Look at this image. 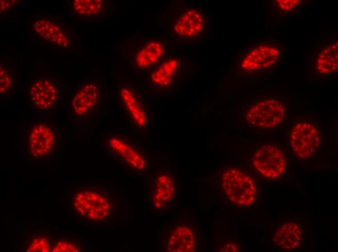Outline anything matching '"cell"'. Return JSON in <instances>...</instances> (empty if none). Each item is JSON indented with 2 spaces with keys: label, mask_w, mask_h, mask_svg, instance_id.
Listing matches in <instances>:
<instances>
[{
  "label": "cell",
  "mask_w": 338,
  "mask_h": 252,
  "mask_svg": "<svg viewBox=\"0 0 338 252\" xmlns=\"http://www.w3.org/2000/svg\"><path fill=\"white\" fill-rule=\"evenodd\" d=\"M320 138L317 129L312 125L298 123L292 128L290 135V144L294 153L301 159L311 156L317 150Z\"/></svg>",
  "instance_id": "cell-10"
},
{
  "label": "cell",
  "mask_w": 338,
  "mask_h": 252,
  "mask_svg": "<svg viewBox=\"0 0 338 252\" xmlns=\"http://www.w3.org/2000/svg\"><path fill=\"white\" fill-rule=\"evenodd\" d=\"M104 142L108 153L127 168L135 171H141L145 168L146 160L143 153L129 137L120 133H108L104 137Z\"/></svg>",
  "instance_id": "cell-7"
},
{
  "label": "cell",
  "mask_w": 338,
  "mask_h": 252,
  "mask_svg": "<svg viewBox=\"0 0 338 252\" xmlns=\"http://www.w3.org/2000/svg\"><path fill=\"white\" fill-rule=\"evenodd\" d=\"M54 238L48 234L37 232L25 238L22 251L27 252H51Z\"/></svg>",
  "instance_id": "cell-21"
},
{
  "label": "cell",
  "mask_w": 338,
  "mask_h": 252,
  "mask_svg": "<svg viewBox=\"0 0 338 252\" xmlns=\"http://www.w3.org/2000/svg\"><path fill=\"white\" fill-rule=\"evenodd\" d=\"M317 68L323 74H330L338 69V42L326 46L317 58Z\"/></svg>",
  "instance_id": "cell-19"
},
{
  "label": "cell",
  "mask_w": 338,
  "mask_h": 252,
  "mask_svg": "<svg viewBox=\"0 0 338 252\" xmlns=\"http://www.w3.org/2000/svg\"><path fill=\"white\" fill-rule=\"evenodd\" d=\"M219 251L220 252H239V249L234 243H229L224 245Z\"/></svg>",
  "instance_id": "cell-26"
},
{
  "label": "cell",
  "mask_w": 338,
  "mask_h": 252,
  "mask_svg": "<svg viewBox=\"0 0 338 252\" xmlns=\"http://www.w3.org/2000/svg\"><path fill=\"white\" fill-rule=\"evenodd\" d=\"M69 2V9L76 16L84 17L94 16L102 10L101 0H74Z\"/></svg>",
  "instance_id": "cell-22"
},
{
  "label": "cell",
  "mask_w": 338,
  "mask_h": 252,
  "mask_svg": "<svg viewBox=\"0 0 338 252\" xmlns=\"http://www.w3.org/2000/svg\"><path fill=\"white\" fill-rule=\"evenodd\" d=\"M275 1L280 10L285 12H289L294 9L301 2L298 0H278Z\"/></svg>",
  "instance_id": "cell-25"
},
{
  "label": "cell",
  "mask_w": 338,
  "mask_h": 252,
  "mask_svg": "<svg viewBox=\"0 0 338 252\" xmlns=\"http://www.w3.org/2000/svg\"><path fill=\"white\" fill-rule=\"evenodd\" d=\"M124 108L131 122L139 128L144 127L147 122L146 111L135 93L129 87H122L119 91Z\"/></svg>",
  "instance_id": "cell-12"
},
{
  "label": "cell",
  "mask_w": 338,
  "mask_h": 252,
  "mask_svg": "<svg viewBox=\"0 0 338 252\" xmlns=\"http://www.w3.org/2000/svg\"><path fill=\"white\" fill-rule=\"evenodd\" d=\"M203 18L197 10L190 9L182 14L176 21L174 30L178 35L191 37L198 34L203 30Z\"/></svg>",
  "instance_id": "cell-14"
},
{
  "label": "cell",
  "mask_w": 338,
  "mask_h": 252,
  "mask_svg": "<svg viewBox=\"0 0 338 252\" xmlns=\"http://www.w3.org/2000/svg\"><path fill=\"white\" fill-rule=\"evenodd\" d=\"M302 237L301 226L295 222L290 221L282 224L276 230L272 241L278 248L289 251L299 246Z\"/></svg>",
  "instance_id": "cell-13"
},
{
  "label": "cell",
  "mask_w": 338,
  "mask_h": 252,
  "mask_svg": "<svg viewBox=\"0 0 338 252\" xmlns=\"http://www.w3.org/2000/svg\"><path fill=\"white\" fill-rule=\"evenodd\" d=\"M286 107L281 100L270 98L258 101L247 110L245 119L252 126L263 128H272L284 119Z\"/></svg>",
  "instance_id": "cell-8"
},
{
  "label": "cell",
  "mask_w": 338,
  "mask_h": 252,
  "mask_svg": "<svg viewBox=\"0 0 338 252\" xmlns=\"http://www.w3.org/2000/svg\"><path fill=\"white\" fill-rule=\"evenodd\" d=\"M280 56L278 47L274 45H260L246 55L241 63V68L246 71L266 69L276 64Z\"/></svg>",
  "instance_id": "cell-11"
},
{
  "label": "cell",
  "mask_w": 338,
  "mask_h": 252,
  "mask_svg": "<svg viewBox=\"0 0 338 252\" xmlns=\"http://www.w3.org/2000/svg\"><path fill=\"white\" fill-rule=\"evenodd\" d=\"M15 134L29 159L43 161L50 160L58 153L62 129L46 119L24 118L17 126Z\"/></svg>",
  "instance_id": "cell-1"
},
{
  "label": "cell",
  "mask_w": 338,
  "mask_h": 252,
  "mask_svg": "<svg viewBox=\"0 0 338 252\" xmlns=\"http://www.w3.org/2000/svg\"><path fill=\"white\" fill-rule=\"evenodd\" d=\"M19 0H0V16H7L14 13L19 7Z\"/></svg>",
  "instance_id": "cell-24"
},
{
  "label": "cell",
  "mask_w": 338,
  "mask_h": 252,
  "mask_svg": "<svg viewBox=\"0 0 338 252\" xmlns=\"http://www.w3.org/2000/svg\"><path fill=\"white\" fill-rule=\"evenodd\" d=\"M195 241L193 232L189 227L181 225L175 228L169 237L168 251L172 252H193Z\"/></svg>",
  "instance_id": "cell-15"
},
{
  "label": "cell",
  "mask_w": 338,
  "mask_h": 252,
  "mask_svg": "<svg viewBox=\"0 0 338 252\" xmlns=\"http://www.w3.org/2000/svg\"><path fill=\"white\" fill-rule=\"evenodd\" d=\"M17 68L14 62L0 61V97L12 98L17 90Z\"/></svg>",
  "instance_id": "cell-16"
},
{
  "label": "cell",
  "mask_w": 338,
  "mask_h": 252,
  "mask_svg": "<svg viewBox=\"0 0 338 252\" xmlns=\"http://www.w3.org/2000/svg\"><path fill=\"white\" fill-rule=\"evenodd\" d=\"M82 246L76 238L68 236L54 238L51 252H78L82 251Z\"/></svg>",
  "instance_id": "cell-23"
},
{
  "label": "cell",
  "mask_w": 338,
  "mask_h": 252,
  "mask_svg": "<svg viewBox=\"0 0 338 252\" xmlns=\"http://www.w3.org/2000/svg\"><path fill=\"white\" fill-rule=\"evenodd\" d=\"M253 163L262 175L269 179L280 177L286 166L282 151L276 146L270 144L261 146L255 152Z\"/></svg>",
  "instance_id": "cell-9"
},
{
  "label": "cell",
  "mask_w": 338,
  "mask_h": 252,
  "mask_svg": "<svg viewBox=\"0 0 338 252\" xmlns=\"http://www.w3.org/2000/svg\"><path fill=\"white\" fill-rule=\"evenodd\" d=\"M102 89L95 81L85 82L73 91L68 103V112L78 122L92 120L101 110Z\"/></svg>",
  "instance_id": "cell-5"
},
{
  "label": "cell",
  "mask_w": 338,
  "mask_h": 252,
  "mask_svg": "<svg viewBox=\"0 0 338 252\" xmlns=\"http://www.w3.org/2000/svg\"><path fill=\"white\" fill-rule=\"evenodd\" d=\"M62 79L59 74L51 73L28 78L25 85L27 104L39 113L56 112L62 104Z\"/></svg>",
  "instance_id": "cell-2"
},
{
  "label": "cell",
  "mask_w": 338,
  "mask_h": 252,
  "mask_svg": "<svg viewBox=\"0 0 338 252\" xmlns=\"http://www.w3.org/2000/svg\"><path fill=\"white\" fill-rule=\"evenodd\" d=\"M33 36L41 44L64 48L70 46L71 34L68 25L60 18L48 14L33 16L30 22Z\"/></svg>",
  "instance_id": "cell-4"
},
{
  "label": "cell",
  "mask_w": 338,
  "mask_h": 252,
  "mask_svg": "<svg viewBox=\"0 0 338 252\" xmlns=\"http://www.w3.org/2000/svg\"><path fill=\"white\" fill-rule=\"evenodd\" d=\"M164 47L158 41L147 43L136 54L135 63L141 68L148 67L155 63L162 57Z\"/></svg>",
  "instance_id": "cell-17"
},
{
  "label": "cell",
  "mask_w": 338,
  "mask_h": 252,
  "mask_svg": "<svg viewBox=\"0 0 338 252\" xmlns=\"http://www.w3.org/2000/svg\"><path fill=\"white\" fill-rule=\"evenodd\" d=\"M175 191L173 182L171 178L168 175H160L156 179L155 191L153 197L155 206L160 208L171 199Z\"/></svg>",
  "instance_id": "cell-20"
},
{
  "label": "cell",
  "mask_w": 338,
  "mask_h": 252,
  "mask_svg": "<svg viewBox=\"0 0 338 252\" xmlns=\"http://www.w3.org/2000/svg\"><path fill=\"white\" fill-rule=\"evenodd\" d=\"M71 192L68 198V207L74 215L97 222L106 219L110 215L111 200L102 189L80 187Z\"/></svg>",
  "instance_id": "cell-3"
},
{
  "label": "cell",
  "mask_w": 338,
  "mask_h": 252,
  "mask_svg": "<svg viewBox=\"0 0 338 252\" xmlns=\"http://www.w3.org/2000/svg\"><path fill=\"white\" fill-rule=\"evenodd\" d=\"M221 185L228 199L241 206H248L254 201L256 189L252 178L240 169L230 168L223 172Z\"/></svg>",
  "instance_id": "cell-6"
},
{
  "label": "cell",
  "mask_w": 338,
  "mask_h": 252,
  "mask_svg": "<svg viewBox=\"0 0 338 252\" xmlns=\"http://www.w3.org/2000/svg\"><path fill=\"white\" fill-rule=\"evenodd\" d=\"M178 65L179 61L176 58L164 61L152 73V82L160 87L169 86L173 80Z\"/></svg>",
  "instance_id": "cell-18"
}]
</instances>
